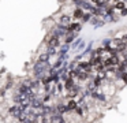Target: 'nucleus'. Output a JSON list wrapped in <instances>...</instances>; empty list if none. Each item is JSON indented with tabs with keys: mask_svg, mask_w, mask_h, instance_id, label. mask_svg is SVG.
Wrapping results in <instances>:
<instances>
[{
	"mask_svg": "<svg viewBox=\"0 0 127 123\" xmlns=\"http://www.w3.org/2000/svg\"><path fill=\"white\" fill-rule=\"evenodd\" d=\"M82 15H83V11L81 10V8H75V10H74V12H72V16H74L75 19L82 18Z\"/></svg>",
	"mask_w": 127,
	"mask_h": 123,
	"instance_id": "4468645a",
	"label": "nucleus"
},
{
	"mask_svg": "<svg viewBox=\"0 0 127 123\" xmlns=\"http://www.w3.org/2000/svg\"><path fill=\"white\" fill-rule=\"evenodd\" d=\"M66 92H67V97H70V98H75V97H77V96L81 93V89H79V86H78V85L75 83L74 86L70 87L68 90H66Z\"/></svg>",
	"mask_w": 127,
	"mask_h": 123,
	"instance_id": "20e7f679",
	"label": "nucleus"
},
{
	"mask_svg": "<svg viewBox=\"0 0 127 123\" xmlns=\"http://www.w3.org/2000/svg\"><path fill=\"white\" fill-rule=\"evenodd\" d=\"M98 1H100V4H109L112 0H98Z\"/></svg>",
	"mask_w": 127,
	"mask_h": 123,
	"instance_id": "a211bd4d",
	"label": "nucleus"
},
{
	"mask_svg": "<svg viewBox=\"0 0 127 123\" xmlns=\"http://www.w3.org/2000/svg\"><path fill=\"white\" fill-rule=\"evenodd\" d=\"M77 38V33H67L66 36H64V44H71L72 40H75Z\"/></svg>",
	"mask_w": 127,
	"mask_h": 123,
	"instance_id": "6e6552de",
	"label": "nucleus"
},
{
	"mask_svg": "<svg viewBox=\"0 0 127 123\" xmlns=\"http://www.w3.org/2000/svg\"><path fill=\"white\" fill-rule=\"evenodd\" d=\"M77 105H78V104H77V101H75V100H72V98H71V100H68V103L66 104L67 111H68V112H72L75 108H77Z\"/></svg>",
	"mask_w": 127,
	"mask_h": 123,
	"instance_id": "1a4fd4ad",
	"label": "nucleus"
},
{
	"mask_svg": "<svg viewBox=\"0 0 127 123\" xmlns=\"http://www.w3.org/2000/svg\"><path fill=\"white\" fill-rule=\"evenodd\" d=\"M23 107L21 105V104H15V105H11L8 108V114H10V116L12 118V119H15L17 120L18 119V116H19L21 114H22V111H23Z\"/></svg>",
	"mask_w": 127,
	"mask_h": 123,
	"instance_id": "f03ea898",
	"label": "nucleus"
},
{
	"mask_svg": "<svg viewBox=\"0 0 127 123\" xmlns=\"http://www.w3.org/2000/svg\"><path fill=\"white\" fill-rule=\"evenodd\" d=\"M83 46H85V41H81V42H79V45H78L77 46V48H75V49H77V51H82V49H83Z\"/></svg>",
	"mask_w": 127,
	"mask_h": 123,
	"instance_id": "f3484780",
	"label": "nucleus"
},
{
	"mask_svg": "<svg viewBox=\"0 0 127 123\" xmlns=\"http://www.w3.org/2000/svg\"><path fill=\"white\" fill-rule=\"evenodd\" d=\"M81 23H78V22H71V23L67 26V30H68V33H78L81 32Z\"/></svg>",
	"mask_w": 127,
	"mask_h": 123,
	"instance_id": "423d86ee",
	"label": "nucleus"
},
{
	"mask_svg": "<svg viewBox=\"0 0 127 123\" xmlns=\"http://www.w3.org/2000/svg\"><path fill=\"white\" fill-rule=\"evenodd\" d=\"M81 41H82V38H75V41H74V42H71L70 48H74V49H75L78 45H79V42H81Z\"/></svg>",
	"mask_w": 127,
	"mask_h": 123,
	"instance_id": "dca6fc26",
	"label": "nucleus"
},
{
	"mask_svg": "<svg viewBox=\"0 0 127 123\" xmlns=\"http://www.w3.org/2000/svg\"><path fill=\"white\" fill-rule=\"evenodd\" d=\"M120 15H122V16H123V15H127V7L124 8V10H122V11H120Z\"/></svg>",
	"mask_w": 127,
	"mask_h": 123,
	"instance_id": "6ab92c4d",
	"label": "nucleus"
},
{
	"mask_svg": "<svg viewBox=\"0 0 127 123\" xmlns=\"http://www.w3.org/2000/svg\"><path fill=\"white\" fill-rule=\"evenodd\" d=\"M74 85H75V81H74L72 78H70V77H68V78H67L66 81H64V89L68 90L70 87H72Z\"/></svg>",
	"mask_w": 127,
	"mask_h": 123,
	"instance_id": "f8f14e48",
	"label": "nucleus"
},
{
	"mask_svg": "<svg viewBox=\"0 0 127 123\" xmlns=\"http://www.w3.org/2000/svg\"><path fill=\"white\" fill-rule=\"evenodd\" d=\"M49 55L47 53V52H42V53H40L38 56V60L37 62H41V63H48V60H49Z\"/></svg>",
	"mask_w": 127,
	"mask_h": 123,
	"instance_id": "9b49d317",
	"label": "nucleus"
},
{
	"mask_svg": "<svg viewBox=\"0 0 127 123\" xmlns=\"http://www.w3.org/2000/svg\"><path fill=\"white\" fill-rule=\"evenodd\" d=\"M68 49H70V45H68V44H63V45L60 46V51H59V56H63V55H67Z\"/></svg>",
	"mask_w": 127,
	"mask_h": 123,
	"instance_id": "ddd939ff",
	"label": "nucleus"
},
{
	"mask_svg": "<svg viewBox=\"0 0 127 123\" xmlns=\"http://www.w3.org/2000/svg\"><path fill=\"white\" fill-rule=\"evenodd\" d=\"M90 97H92V98H94V100L102 101V103H104V101L107 100V96H105L102 92H97V90H96V92H93V93H92V94H90Z\"/></svg>",
	"mask_w": 127,
	"mask_h": 123,
	"instance_id": "0eeeda50",
	"label": "nucleus"
},
{
	"mask_svg": "<svg viewBox=\"0 0 127 123\" xmlns=\"http://www.w3.org/2000/svg\"><path fill=\"white\" fill-rule=\"evenodd\" d=\"M126 7H127V3L123 1V0H120V1H118V3H115V5H113L115 11H122V10H124Z\"/></svg>",
	"mask_w": 127,
	"mask_h": 123,
	"instance_id": "9d476101",
	"label": "nucleus"
},
{
	"mask_svg": "<svg viewBox=\"0 0 127 123\" xmlns=\"http://www.w3.org/2000/svg\"><path fill=\"white\" fill-rule=\"evenodd\" d=\"M47 46L48 48H58L59 45H60V41H59V38L58 37H53V36H51L49 38H48L47 41Z\"/></svg>",
	"mask_w": 127,
	"mask_h": 123,
	"instance_id": "39448f33",
	"label": "nucleus"
},
{
	"mask_svg": "<svg viewBox=\"0 0 127 123\" xmlns=\"http://www.w3.org/2000/svg\"><path fill=\"white\" fill-rule=\"evenodd\" d=\"M71 22H72V16L67 15V14L60 15V18L58 19V25H62V26H68Z\"/></svg>",
	"mask_w": 127,
	"mask_h": 123,
	"instance_id": "7ed1b4c3",
	"label": "nucleus"
},
{
	"mask_svg": "<svg viewBox=\"0 0 127 123\" xmlns=\"http://www.w3.org/2000/svg\"><path fill=\"white\" fill-rule=\"evenodd\" d=\"M90 18H92V14L90 12H85L81 19H82V22H89V21H90Z\"/></svg>",
	"mask_w": 127,
	"mask_h": 123,
	"instance_id": "2eb2a0df",
	"label": "nucleus"
},
{
	"mask_svg": "<svg viewBox=\"0 0 127 123\" xmlns=\"http://www.w3.org/2000/svg\"><path fill=\"white\" fill-rule=\"evenodd\" d=\"M123 1H126V0H123Z\"/></svg>",
	"mask_w": 127,
	"mask_h": 123,
	"instance_id": "aec40b11",
	"label": "nucleus"
},
{
	"mask_svg": "<svg viewBox=\"0 0 127 123\" xmlns=\"http://www.w3.org/2000/svg\"><path fill=\"white\" fill-rule=\"evenodd\" d=\"M67 33H68L67 26H62V25L56 23L55 26L52 27V36L53 37H58L59 40H60V38H64V36H66Z\"/></svg>",
	"mask_w": 127,
	"mask_h": 123,
	"instance_id": "f257e3e1",
	"label": "nucleus"
}]
</instances>
